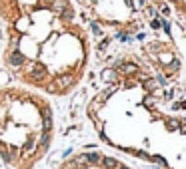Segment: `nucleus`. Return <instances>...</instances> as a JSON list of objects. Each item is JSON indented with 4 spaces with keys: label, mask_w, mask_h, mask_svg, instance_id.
Instances as JSON below:
<instances>
[{
    "label": "nucleus",
    "mask_w": 186,
    "mask_h": 169,
    "mask_svg": "<svg viewBox=\"0 0 186 169\" xmlns=\"http://www.w3.org/2000/svg\"><path fill=\"white\" fill-rule=\"evenodd\" d=\"M170 2H172V6L178 10V14H182L186 18V0H170Z\"/></svg>",
    "instance_id": "0eeeda50"
},
{
    "label": "nucleus",
    "mask_w": 186,
    "mask_h": 169,
    "mask_svg": "<svg viewBox=\"0 0 186 169\" xmlns=\"http://www.w3.org/2000/svg\"><path fill=\"white\" fill-rule=\"evenodd\" d=\"M146 56L150 58V66L156 68L162 76L172 78L176 72L180 70V60L176 56L174 48H170L164 42H150L146 44Z\"/></svg>",
    "instance_id": "423d86ee"
},
{
    "label": "nucleus",
    "mask_w": 186,
    "mask_h": 169,
    "mask_svg": "<svg viewBox=\"0 0 186 169\" xmlns=\"http://www.w3.org/2000/svg\"><path fill=\"white\" fill-rule=\"evenodd\" d=\"M56 169H138L118 153L108 149L88 147V149L74 151L64 159Z\"/></svg>",
    "instance_id": "39448f33"
},
{
    "label": "nucleus",
    "mask_w": 186,
    "mask_h": 169,
    "mask_svg": "<svg viewBox=\"0 0 186 169\" xmlns=\"http://www.w3.org/2000/svg\"><path fill=\"white\" fill-rule=\"evenodd\" d=\"M86 105L100 141L158 169H186V116L170 112L152 70L136 56H120L100 76Z\"/></svg>",
    "instance_id": "f257e3e1"
},
{
    "label": "nucleus",
    "mask_w": 186,
    "mask_h": 169,
    "mask_svg": "<svg viewBox=\"0 0 186 169\" xmlns=\"http://www.w3.org/2000/svg\"><path fill=\"white\" fill-rule=\"evenodd\" d=\"M88 16L112 28L130 26L136 16V0H78Z\"/></svg>",
    "instance_id": "20e7f679"
},
{
    "label": "nucleus",
    "mask_w": 186,
    "mask_h": 169,
    "mask_svg": "<svg viewBox=\"0 0 186 169\" xmlns=\"http://www.w3.org/2000/svg\"><path fill=\"white\" fill-rule=\"evenodd\" d=\"M2 62L20 86L64 98L84 80L90 40L72 0H0Z\"/></svg>",
    "instance_id": "f03ea898"
},
{
    "label": "nucleus",
    "mask_w": 186,
    "mask_h": 169,
    "mask_svg": "<svg viewBox=\"0 0 186 169\" xmlns=\"http://www.w3.org/2000/svg\"><path fill=\"white\" fill-rule=\"evenodd\" d=\"M56 133L48 96L26 86L0 88V161L6 169H34Z\"/></svg>",
    "instance_id": "7ed1b4c3"
}]
</instances>
